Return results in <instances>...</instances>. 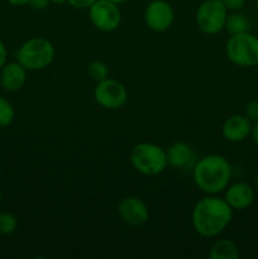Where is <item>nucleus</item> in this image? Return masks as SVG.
Returning a JSON list of instances; mask_svg holds the SVG:
<instances>
[{
    "label": "nucleus",
    "mask_w": 258,
    "mask_h": 259,
    "mask_svg": "<svg viewBox=\"0 0 258 259\" xmlns=\"http://www.w3.org/2000/svg\"><path fill=\"white\" fill-rule=\"evenodd\" d=\"M222 2L224 3L228 12H239L245 5L247 0H222Z\"/></svg>",
    "instance_id": "nucleus-21"
},
{
    "label": "nucleus",
    "mask_w": 258,
    "mask_h": 259,
    "mask_svg": "<svg viewBox=\"0 0 258 259\" xmlns=\"http://www.w3.org/2000/svg\"><path fill=\"white\" fill-rule=\"evenodd\" d=\"M7 48H5V45L3 43V40L0 39V70L3 68V66L7 63Z\"/></svg>",
    "instance_id": "nucleus-24"
},
{
    "label": "nucleus",
    "mask_w": 258,
    "mask_h": 259,
    "mask_svg": "<svg viewBox=\"0 0 258 259\" xmlns=\"http://www.w3.org/2000/svg\"><path fill=\"white\" fill-rule=\"evenodd\" d=\"M118 214L125 224L141 227L149 219V210L146 202L137 196H126L118 205Z\"/></svg>",
    "instance_id": "nucleus-10"
},
{
    "label": "nucleus",
    "mask_w": 258,
    "mask_h": 259,
    "mask_svg": "<svg viewBox=\"0 0 258 259\" xmlns=\"http://www.w3.org/2000/svg\"><path fill=\"white\" fill-rule=\"evenodd\" d=\"M252 132V121L245 115L234 114L223 123L222 136L230 143H239L245 141Z\"/></svg>",
    "instance_id": "nucleus-12"
},
{
    "label": "nucleus",
    "mask_w": 258,
    "mask_h": 259,
    "mask_svg": "<svg viewBox=\"0 0 258 259\" xmlns=\"http://www.w3.org/2000/svg\"><path fill=\"white\" fill-rule=\"evenodd\" d=\"M109 2L115 3V4L120 5V4H124V3H126V2H128V0H109Z\"/></svg>",
    "instance_id": "nucleus-28"
},
{
    "label": "nucleus",
    "mask_w": 258,
    "mask_h": 259,
    "mask_svg": "<svg viewBox=\"0 0 258 259\" xmlns=\"http://www.w3.org/2000/svg\"><path fill=\"white\" fill-rule=\"evenodd\" d=\"M254 185H255V189L258 190V174L255 175V177H254Z\"/></svg>",
    "instance_id": "nucleus-29"
},
{
    "label": "nucleus",
    "mask_w": 258,
    "mask_h": 259,
    "mask_svg": "<svg viewBox=\"0 0 258 259\" xmlns=\"http://www.w3.org/2000/svg\"><path fill=\"white\" fill-rule=\"evenodd\" d=\"M228 13L222 0H205L197 8L195 19L202 33L212 35L224 29Z\"/></svg>",
    "instance_id": "nucleus-6"
},
{
    "label": "nucleus",
    "mask_w": 258,
    "mask_h": 259,
    "mask_svg": "<svg viewBox=\"0 0 258 259\" xmlns=\"http://www.w3.org/2000/svg\"><path fill=\"white\" fill-rule=\"evenodd\" d=\"M249 19H248L244 14H242V13L239 12H230V14L228 13L224 29L227 30L230 35L249 32Z\"/></svg>",
    "instance_id": "nucleus-16"
},
{
    "label": "nucleus",
    "mask_w": 258,
    "mask_h": 259,
    "mask_svg": "<svg viewBox=\"0 0 258 259\" xmlns=\"http://www.w3.org/2000/svg\"><path fill=\"white\" fill-rule=\"evenodd\" d=\"M227 57L239 67H254L258 65V37L249 32L230 35L225 45Z\"/></svg>",
    "instance_id": "nucleus-5"
},
{
    "label": "nucleus",
    "mask_w": 258,
    "mask_h": 259,
    "mask_svg": "<svg viewBox=\"0 0 258 259\" xmlns=\"http://www.w3.org/2000/svg\"><path fill=\"white\" fill-rule=\"evenodd\" d=\"M195 185L207 195L224 191L230 182L232 167L228 159L220 154H207L200 158L192 168Z\"/></svg>",
    "instance_id": "nucleus-2"
},
{
    "label": "nucleus",
    "mask_w": 258,
    "mask_h": 259,
    "mask_svg": "<svg viewBox=\"0 0 258 259\" xmlns=\"http://www.w3.org/2000/svg\"><path fill=\"white\" fill-rule=\"evenodd\" d=\"M174 19L175 12L166 0H153L144 9V22L153 32L162 33L168 30Z\"/></svg>",
    "instance_id": "nucleus-9"
},
{
    "label": "nucleus",
    "mask_w": 258,
    "mask_h": 259,
    "mask_svg": "<svg viewBox=\"0 0 258 259\" xmlns=\"http://www.w3.org/2000/svg\"><path fill=\"white\" fill-rule=\"evenodd\" d=\"M89 17L94 27L101 32H114L121 22L119 5L109 0H96L89 8Z\"/></svg>",
    "instance_id": "nucleus-7"
},
{
    "label": "nucleus",
    "mask_w": 258,
    "mask_h": 259,
    "mask_svg": "<svg viewBox=\"0 0 258 259\" xmlns=\"http://www.w3.org/2000/svg\"><path fill=\"white\" fill-rule=\"evenodd\" d=\"M55 55V47L50 40L42 37H34L20 46L17 60L27 71H39L53 62Z\"/></svg>",
    "instance_id": "nucleus-4"
},
{
    "label": "nucleus",
    "mask_w": 258,
    "mask_h": 259,
    "mask_svg": "<svg viewBox=\"0 0 258 259\" xmlns=\"http://www.w3.org/2000/svg\"><path fill=\"white\" fill-rule=\"evenodd\" d=\"M29 5L34 10H45L51 5L50 0H29Z\"/></svg>",
    "instance_id": "nucleus-23"
},
{
    "label": "nucleus",
    "mask_w": 258,
    "mask_h": 259,
    "mask_svg": "<svg viewBox=\"0 0 258 259\" xmlns=\"http://www.w3.org/2000/svg\"><path fill=\"white\" fill-rule=\"evenodd\" d=\"M51 4L53 5H62L65 4V3H67V0H50Z\"/></svg>",
    "instance_id": "nucleus-27"
},
{
    "label": "nucleus",
    "mask_w": 258,
    "mask_h": 259,
    "mask_svg": "<svg viewBox=\"0 0 258 259\" xmlns=\"http://www.w3.org/2000/svg\"><path fill=\"white\" fill-rule=\"evenodd\" d=\"M209 257L211 259H238L239 249L230 239H219L212 244Z\"/></svg>",
    "instance_id": "nucleus-15"
},
{
    "label": "nucleus",
    "mask_w": 258,
    "mask_h": 259,
    "mask_svg": "<svg viewBox=\"0 0 258 259\" xmlns=\"http://www.w3.org/2000/svg\"><path fill=\"white\" fill-rule=\"evenodd\" d=\"M131 163L137 172L144 176H156L167 167L166 151L149 142H141L131 151Z\"/></svg>",
    "instance_id": "nucleus-3"
},
{
    "label": "nucleus",
    "mask_w": 258,
    "mask_h": 259,
    "mask_svg": "<svg viewBox=\"0 0 258 259\" xmlns=\"http://www.w3.org/2000/svg\"><path fill=\"white\" fill-rule=\"evenodd\" d=\"M15 111L8 99L0 96V128H7L14 120Z\"/></svg>",
    "instance_id": "nucleus-18"
},
{
    "label": "nucleus",
    "mask_w": 258,
    "mask_h": 259,
    "mask_svg": "<svg viewBox=\"0 0 258 259\" xmlns=\"http://www.w3.org/2000/svg\"><path fill=\"white\" fill-rule=\"evenodd\" d=\"M244 115L249 119L252 123L258 121V101L252 100L249 103H247L244 109Z\"/></svg>",
    "instance_id": "nucleus-20"
},
{
    "label": "nucleus",
    "mask_w": 258,
    "mask_h": 259,
    "mask_svg": "<svg viewBox=\"0 0 258 259\" xmlns=\"http://www.w3.org/2000/svg\"><path fill=\"white\" fill-rule=\"evenodd\" d=\"M18 220L10 212H0V235H10L15 232Z\"/></svg>",
    "instance_id": "nucleus-19"
},
{
    "label": "nucleus",
    "mask_w": 258,
    "mask_h": 259,
    "mask_svg": "<svg viewBox=\"0 0 258 259\" xmlns=\"http://www.w3.org/2000/svg\"><path fill=\"white\" fill-rule=\"evenodd\" d=\"M167 166L175 169L189 168L195 161V153L191 147L184 142H175L166 151Z\"/></svg>",
    "instance_id": "nucleus-14"
},
{
    "label": "nucleus",
    "mask_w": 258,
    "mask_h": 259,
    "mask_svg": "<svg viewBox=\"0 0 258 259\" xmlns=\"http://www.w3.org/2000/svg\"><path fill=\"white\" fill-rule=\"evenodd\" d=\"M254 189L247 182L228 185L224 190V200L233 210H245L254 201Z\"/></svg>",
    "instance_id": "nucleus-11"
},
{
    "label": "nucleus",
    "mask_w": 258,
    "mask_h": 259,
    "mask_svg": "<svg viewBox=\"0 0 258 259\" xmlns=\"http://www.w3.org/2000/svg\"><path fill=\"white\" fill-rule=\"evenodd\" d=\"M255 2V5H257V8H258V0H254Z\"/></svg>",
    "instance_id": "nucleus-31"
},
{
    "label": "nucleus",
    "mask_w": 258,
    "mask_h": 259,
    "mask_svg": "<svg viewBox=\"0 0 258 259\" xmlns=\"http://www.w3.org/2000/svg\"><path fill=\"white\" fill-rule=\"evenodd\" d=\"M2 200H3V192L2 190H0V204H2Z\"/></svg>",
    "instance_id": "nucleus-30"
},
{
    "label": "nucleus",
    "mask_w": 258,
    "mask_h": 259,
    "mask_svg": "<svg viewBox=\"0 0 258 259\" xmlns=\"http://www.w3.org/2000/svg\"><path fill=\"white\" fill-rule=\"evenodd\" d=\"M27 82V70L19 62L5 63L0 70V85L9 93L19 91Z\"/></svg>",
    "instance_id": "nucleus-13"
},
{
    "label": "nucleus",
    "mask_w": 258,
    "mask_h": 259,
    "mask_svg": "<svg viewBox=\"0 0 258 259\" xmlns=\"http://www.w3.org/2000/svg\"><path fill=\"white\" fill-rule=\"evenodd\" d=\"M7 3H9L10 5H14V7H23V5L29 4V0H5Z\"/></svg>",
    "instance_id": "nucleus-26"
},
{
    "label": "nucleus",
    "mask_w": 258,
    "mask_h": 259,
    "mask_svg": "<svg viewBox=\"0 0 258 259\" xmlns=\"http://www.w3.org/2000/svg\"><path fill=\"white\" fill-rule=\"evenodd\" d=\"M95 2L96 0H67V3L71 5V7L80 10L89 9V8H90Z\"/></svg>",
    "instance_id": "nucleus-22"
},
{
    "label": "nucleus",
    "mask_w": 258,
    "mask_h": 259,
    "mask_svg": "<svg viewBox=\"0 0 258 259\" xmlns=\"http://www.w3.org/2000/svg\"><path fill=\"white\" fill-rule=\"evenodd\" d=\"M94 98L96 103L104 109L116 110L125 105L128 100V91L123 83L108 77L100 82H96Z\"/></svg>",
    "instance_id": "nucleus-8"
},
{
    "label": "nucleus",
    "mask_w": 258,
    "mask_h": 259,
    "mask_svg": "<svg viewBox=\"0 0 258 259\" xmlns=\"http://www.w3.org/2000/svg\"><path fill=\"white\" fill-rule=\"evenodd\" d=\"M250 138L258 146V121H255L252 125V132H250Z\"/></svg>",
    "instance_id": "nucleus-25"
},
{
    "label": "nucleus",
    "mask_w": 258,
    "mask_h": 259,
    "mask_svg": "<svg viewBox=\"0 0 258 259\" xmlns=\"http://www.w3.org/2000/svg\"><path fill=\"white\" fill-rule=\"evenodd\" d=\"M192 227L204 238H212L227 229L233 219V209L224 197L207 195L195 204L192 210Z\"/></svg>",
    "instance_id": "nucleus-1"
},
{
    "label": "nucleus",
    "mask_w": 258,
    "mask_h": 259,
    "mask_svg": "<svg viewBox=\"0 0 258 259\" xmlns=\"http://www.w3.org/2000/svg\"><path fill=\"white\" fill-rule=\"evenodd\" d=\"M88 73L94 81L100 82V81L105 80L109 77V68L104 61L94 60L89 63L88 66Z\"/></svg>",
    "instance_id": "nucleus-17"
}]
</instances>
